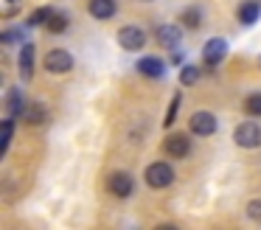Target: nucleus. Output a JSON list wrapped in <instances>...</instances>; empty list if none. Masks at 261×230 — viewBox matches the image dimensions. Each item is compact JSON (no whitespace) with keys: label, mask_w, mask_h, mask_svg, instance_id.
<instances>
[{"label":"nucleus","mask_w":261,"mask_h":230,"mask_svg":"<svg viewBox=\"0 0 261 230\" xmlns=\"http://www.w3.org/2000/svg\"><path fill=\"white\" fill-rule=\"evenodd\" d=\"M180 22H182V28H199V22H202V9H199V6H188L180 14Z\"/></svg>","instance_id":"obj_15"},{"label":"nucleus","mask_w":261,"mask_h":230,"mask_svg":"<svg viewBox=\"0 0 261 230\" xmlns=\"http://www.w3.org/2000/svg\"><path fill=\"white\" fill-rule=\"evenodd\" d=\"M247 216L253 219V222H261V199H253L247 205Z\"/></svg>","instance_id":"obj_24"},{"label":"nucleus","mask_w":261,"mask_h":230,"mask_svg":"<svg viewBox=\"0 0 261 230\" xmlns=\"http://www.w3.org/2000/svg\"><path fill=\"white\" fill-rule=\"evenodd\" d=\"M118 45L124 50H141L146 45V31L141 25H124L118 31Z\"/></svg>","instance_id":"obj_6"},{"label":"nucleus","mask_w":261,"mask_h":230,"mask_svg":"<svg viewBox=\"0 0 261 230\" xmlns=\"http://www.w3.org/2000/svg\"><path fill=\"white\" fill-rule=\"evenodd\" d=\"M25 107H29L25 95L20 93L17 87H12V90H9V95H6V112H9V115H12V118H23Z\"/></svg>","instance_id":"obj_13"},{"label":"nucleus","mask_w":261,"mask_h":230,"mask_svg":"<svg viewBox=\"0 0 261 230\" xmlns=\"http://www.w3.org/2000/svg\"><path fill=\"white\" fill-rule=\"evenodd\" d=\"M182 59H186V54H182L180 48H174V54H171V62H174V65H180Z\"/></svg>","instance_id":"obj_26"},{"label":"nucleus","mask_w":261,"mask_h":230,"mask_svg":"<svg viewBox=\"0 0 261 230\" xmlns=\"http://www.w3.org/2000/svg\"><path fill=\"white\" fill-rule=\"evenodd\" d=\"M236 17H239L242 25H253V22L261 17V3H258V0H244V3H239Z\"/></svg>","instance_id":"obj_11"},{"label":"nucleus","mask_w":261,"mask_h":230,"mask_svg":"<svg viewBox=\"0 0 261 230\" xmlns=\"http://www.w3.org/2000/svg\"><path fill=\"white\" fill-rule=\"evenodd\" d=\"M20 37H23V28H17V31H6V34H3V42H17V39Z\"/></svg>","instance_id":"obj_25"},{"label":"nucleus","mask_w":261,"mask_h":230,"mask_svg":"<svg viewBox=\"0 0 261 230\" xmlns=\"http://www.w3.org/2000/svg\"><path fill=\"white\" fill-rule=\"evenodd\" d=\"M233 140H236V146H242V149H258L261 146V126L255 121L239 123L236 132H233Z\"/></svg>","instance_id":"obj_2"},{"label":"nucleus","mask_w":261,"mask_h":230,"mask_svg":"<svg viewBox=\"0 0 261 230\" xmlns=\"http://www.w3.org/2000/svg\"><path fill=\"white\" fill-rule=\"evenodd\" d=\"M20 6H23V0H3V9H0V14L3 17H14L20 11Z\"/></svg>","instance_id":"obj_23"},{"label":"nucleus","mask_w":261,"mask_h":230,"mask_svg":"<svg viewBox=\"0 0 261 230\" xmlns=\"http://www.w3.org/2000/svg\"><path fill=\"white\" fill-rule=\"evenodd\" d=\"M158 42L166 48H180L182 42V28L180 25H160L158 28Z\"/></svg>","instance_id":"obj_12"},{"label":"nucleus","mask_w":261,"mask_h":230,"mask_svg":"<svg viewBox=\"0 0 261 230\" xmlns=\"http://www.w3.org/2000/svg\"><path fill=\"white\" fill-rule=\"evenodd\" d=\"M138 73L146 79H163L166 76V62L158 59V56H143L138 62Z\"/></svg>","instance_id":"obj_9"},{"label":"nucleus","mask_w":261,"mask_h":230,"mask_svg":"<svg viewBox=\"0 0 261 230\" xmlns=\"http://www.w3.org/2000/svg\"><path fill=\"white\" fill-rule=\"evenodd\" d=\"M199 76H202V73H199V67H197V65H186V67L180 70V84L191 87V84H197V82H199Z\"/></svg>","instance_id":"obj_19"},{"label":"nucleus","mask_w":261,"mask_h":230,"mask_svg":"<svg viewBox=\"0 0 261 230\" xmlns=\"http://www.w3.org/2000/svg\"><path fill=\"white\" fill-rule=\"evenodd\" d=\"M51 14H54V9H40V11H34V14L29 17V28H34V25H45Z\"/></svg>","instance_id":"obj_21"},{"label":"nucleus","mask_w":261,"mask_h":230,"mask_svg":"<svg viewBox=\"0 0 261 230\" xmlns=\"http://www.w3.org/2000/svg\"><path fill=\"white\" fill-rule=\"evenodd\" d=\"M180 104H182V98H180V95H174V98H171V104H169V112H166V118H163L166 126H171V123L177 121V110H180Z\"/></svg>","instance_id":"obj_22"},{"label":"nucleus","mask_w":261,"mask_h":230,"mask_svg":"<svg viewBox=\"0 0 261 230\" xmlns=\"http://www.w3.org/2000/svg\"><path fill=\"white\" fill-rule=\"evenodd\" d=\"M107 188H110V194H113V196L126 199V196H132V191H135V180H132L126 171H113L107 177Z\"/></svg>","instance_id":"obj_5"},{"label":"nucleus","mask_w":261,"mask_h":230,"mask_svg":"<svg viewBox=\"0 0 261 230\" xmlns=\"http://www.w3.org/2000/svg\"><path fill=\"white\" fill-rule=\"evenodd\" d=\"M73 67V54L68 48H54L45 54V70L48 73H68Z\"/></svg>","instance_id":"obj_4"},{"label":"nucleus","mask_w":261,"mask_h":230,"mask_svg":"<svg viewBox=\"0 0 261 230\" xmlns=\"http://www.w3.org/2000/svg\"><path fill=\"white\" fill-rule=\"evenodd\" d=\"M225 56H227V42L222 37H214V39H208V42H205V48H202L205 65L216 67L219 62H225Z\"/></svg>","instance_id":"obj_7"},{"label":"nucleus","mask_w":261,"mask_h":230,"mask_svg":"<svg viewBox=\"0 0 261 230\" xmlns=\"http://www.w3.org/2000/svg\"><path fill=\"white\" fill-rule=\"evenodd\" d=\"M23 118H25L29 123H34V126H37V123H42V121L48 118L45 104H29V107H25V112H23Z\"/></svg>","instance_id":"obj_17"},{"label":"nucleus","mask_w":261,"mask_h":230,"mask_svg":"<svg viewBox=\"0 0 261 230\" xmlns=\"http://www.w3.org/2000/svg\"><path fill=\"white\" fill-rule=\"evenodd\" d=\"M20 76H23L25 82L34 76V45L31 42L20 45Z\"/></svg>","instance_id":"obj_14"},{"label":"nucleus","mask_w":261,"mask_h":230,"mask_svg":"<svg viewBox=\"0 0 261 230\" xmlns=\"http://www.w3.org/2000/svg\"><path fill=\"white\" fill-rule=\"evenodd\" d=\"M12 132H14V118L9 115L3 121V129H0V157H6L9 146H12Z\"/></svg>","instance_id":"obj_16"},{"label":"nucleus","mask_w":261,"mask_h":230,"mask_svg":"<svg viewBox=\"0 0 261 230\" xmlns=\"http://www.w3.org/2000/svg\"><path fill=\"white\" fill-rule=\"evenodd\" d=\"M87 11H90L96 20H110V17H115V11H118V3H115V0H90V3H87Z\"/></svg>","instance_id":"obj_10"},{"label":"nucleus","mask_w":261,"mask_h":230,"mask_svg":"<svg viewBox=\"0 0 261 230\" xmlns=\"http://www.w3.org/2000/svg\"><path fill=\"white\" fill-rule=\"evenodd\" d=\"M45 28H48L51 34H62V31H68V14H62V11H54V14L48 17Z\"/></svg>","instance_id":"obj_18"},{"label":"nucleus","mask_w":261,"mask_h":230,"mask_svg":"<svg viewBox=\"0 0 261 230\" xmlns=\"http://www.w3.org/2000/svg\"><path fill=\"white\" fill-rule=\"evenodd\" d=\"M143 180H146L149 188H169V185L174 183V168H171L169 163H163V160H154V163L146 166Z\"/></svg>","instance_id":"obj_1"},{"label":"nucleus","mask_w":261,"mask_h":230,"mask_svg":"<svg viewBox=\"0 0 261 230\" xmlns=\"http://www.w3.org/2000/svg\"><path fill=\"white\" fill-rule=\"evenodd\" d=\"M163 149L169 157H188L191 155V140H188V135H169V138L163 140Z\"/></svg>","instance_id":"obj_8"},{"label":"nucleus","mask_w":261,"mask_h":230,"mask_svg":"<svg viewBox=\"0 0 261 230\" xmlns=\"http://www.w3.org/2000/svg\"><path fill=\"white\" fill-rule=\"evenodd\" d=\"M188 129H191V135L208 138V135L216 132V115L208 112V110H197L191 118H188Z\"/></svg>","instance_id":"obj_3"},{"label":"nucleus","mask_w":261,"mask_h":230,"mask_svg":"<svg viewBox=\"0 0 261 230\" xmlns=\"http://www.w3.org/2000/svg\"><path fill=\"white\" fill-rule=\"evenodd\" d=\"M244 110H247V115L261 118V93L247 95V98H244Z\"/></svg>","instance_id":"obj_20"}]
</instances>
